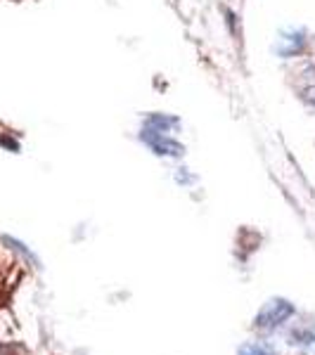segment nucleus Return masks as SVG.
<instances>
[{
    "instance_id": "obj_1",
    "label": "nucleus",
    "mask_w": 315,
    "mask_h": 355,
    "mask_svg": "<svg viewBox=\"0 0 315 355\" xmlns=\"http://www.w3.org/2000/svg\"><path fill=\"white\" fill-rule=\"evenodd\" d=\"M140 142L150 147V152H154L157 157L180 159L182 154H185V145H182L180 140H176L173 133L152 128V125H147V123H142V128H140Z\"/></svg>"
},
{
    "instance_id": "obj_2",
    "label": "nucleus",
    "mask_w": 315,
    "mask_h": 355,
    "mask_svg": "<svg viewBox=\"0 0 315 355\" xmlns=\"http://www.w3.org/2000/svg\"><path fill=\"white\" fill-rule=\"evenodd\" d=\"M294 313H296V308L291 306L287 299H271L259 313H256L254 327L261 331H275L282 327Z\"/></svg>"
},
{
    "instance_id": "obj_3",
    "label": "nucleus",
    "mask_w": 315,
    "mask_h": 355,
    "mask_svg": "<svg viewBox=\"0 0 315 355\" xmlns=\"http://www.w3.org/2000/svg\"><path fill=\"white\" fill-rule=\"evenodd\" d=\"M308 45V31L303 26H291L284 28L280 33L278 43H275V53H278L282 60H291V57H299Z\"/></svg>"
},
{
    "instance_id": "obj_4",
    "label": "nucleus",
    "mask_w": 315,
    "mask_h": 355,
    "mask_svg": "<svg viewBox=\"0 0 315 355\" xmlns=\"http://www.w3.org/2000/svg\"><path fill=\"white\" fill-rule=\"evenodd\" d=\"M289 343L301 355H315V324H294L289 329Z\"/></svg>"
},
{
    "instance_id": "obj_5",
    "label": "nucleus",
    "mask_w": 315,
    "mask_h": 355,
    "mask_svg": "<svg viewBox=\"0 0 315 355\" xmlns=\"http://www.w3.org/2000/svg\"><path fill=\"white\" fill-rule=\"evenodd\" d=\"M3 244L8 246L10 251H15L17 256H19V259H24L26 263H31L33 268H38L41 266V261H38V256L33 254L31 249H28V246L22 242V239H17V237H10V234H3Z\"/></svg>"
},
{
    "instance_id": "obj_6",
    "label": "nucleus",
    "mask_w": 315,
    "mask_h": 355,
    "mask_svg": "<svg viewBox=\"0 0 315 355\" xmlns=\"http://www.w3.org/2000/svg\"><path fill=\"white\" fill-rule=\"evenodd\" d=\"M0 147L8 152H15V154L22 150L19 135H17L12 128H8L5 123H0Z\"/></svg>"
},
{
    "instance_id": "obj_7",
    "label": "nucleus",
    "mask_w": 315,
    "mask_h": 355,
    "mask_svg": "<svg viewBox=\"0 0 315 355\" xmlns=\"http://www.w3.org/2000/svg\"><path fill=\"white\" fill-rule=\"evenodd\" d=\"M237 355H278V351H275L271 343L254 341V343H244Z\"/></svg>"
},
{
    "instance_id": "obj_8",
    "label": "nucleus",
    "mask_w": 315,
    "mask_h": 355,
    "mask_svg": "<svg viewBox=\"0 0 315 355\" xmlns=\"http://www.w3.org/2000/svg\"><path fill=\"white\" fill-rule=\"evenodd\" d=\"M301 100H303V105H308L311 110H315V83H311L308 88L301 90Z\"/></svg>"
},
{
    "instance_id": "obj_9",
    "label": "nucleus",
    "mask_w": 315,
    "mask_h": 355,
    "mask_svg": "<svg viewBox=\"0 0 315 355\" xmlns=\"http://www.w3.org/2000/svg\"><path fill=\"white\" fill-rule=\"evenodd\" d=\"M176 180H178L180 185H192V182L197 180V178L187 173V168H178V173H176Z\"/></svg>"
}]
</instances>
